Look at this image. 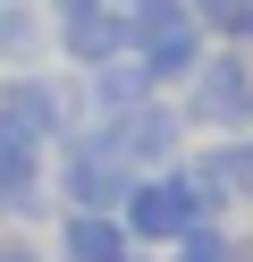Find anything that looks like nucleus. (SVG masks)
Masks as SVG:
<instances>
[]
</instances>
